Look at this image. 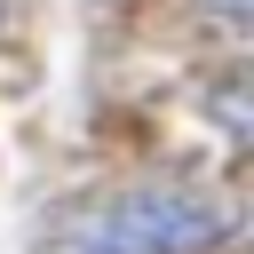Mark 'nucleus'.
<instances>
[{
	"mask_svg": "<svg viewBox=\"0 0 254 254\" xmlns=\"http://www.w3.org/2000/svg\"><path fill=\"white\" fill-rule=\"evenodd\" d=\"M238 230V206L198 183H135L87 206H64L40 230V254H206Z\"/></svg>",
	"mask_w": 254,
	"mask_h": 254,
	"instance_id": "obj_1",
	"label": "nucleus"
},
{
	"mask_svg": "<svg viewBox=\"0 0 254 254\" xmlns=\"http://www.w3.org/2000/svg\"><path fill=\"white\" fill-rule=\"evenodd\" d=\"M206 119H222L238 143H254V56L238 64V71H222L214 87H206Z\"/></svg>",
	"mask_w": 254,
	"mask_h": 254,
	"instance_id": "obj_2",
	"label": "nucleus"
},
{
	"mask_svg": "<svg viewBox=\"0 0 254 254\" xmlns=\"http://www.w3.org/2000/svg\"><path fill=\"white\" fill-rule=\"evenodd\" d=\"M214 16H238V24H254V0H206Z\"/></svg>",
	"mask_w": 254,
	"mask_h": 254,
	"instance_id": "obj_3",
	"label": "nucleus"
}]
</instances>
